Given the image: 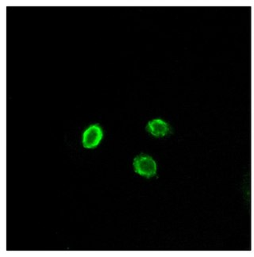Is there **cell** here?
Masks as SVG:
<instances>
[{
    "label": "cell",
    "instance_id": "1",
    "mask_svg": "<svg viewBox=\"0 0 254 257\" xmlns=\"http://www.w3.org/2000/svg\"><path fill=\"white\" fill-rule=\"evenodd\" d=\"M135 172L140 176L151 178L157 173V164L150 156L141 154L134 160Z\"/></svg>",
    "mask_w": 254,
    "mask_h": 257
},
{
    "label": "cell",
    "instance_id": "3",
    "mask_svg": "<svg viewBox=\"0 0 254 257\" xmlns=\"http://www.w3.org/2000/svg\"><path fill=\"white\" fill-rule=\"evenodd\" d=\"M146 131L153 136L161 138L169 135L171 133V128L169 124L163 120L154 119L148 123Z\"/></svg>",
    "mask_w": 254,
    "mask_h": 257
},
{
    "label": "cell",
    "instance_id": "2",
    "mask_svg": "<svg viewBox=\"0 0 254 257\" xmlns=\"http://www.w3.org/2000/svg\"><path fill=\"white\" fill-rule=\"evenodd\" d=\"M102 131L99 125H92L83 135V146L86 149H93L99 144L102 138Z\"/></svg>",
    "mask_w": 254,
    "mask_h": 257
}]
</instances>
